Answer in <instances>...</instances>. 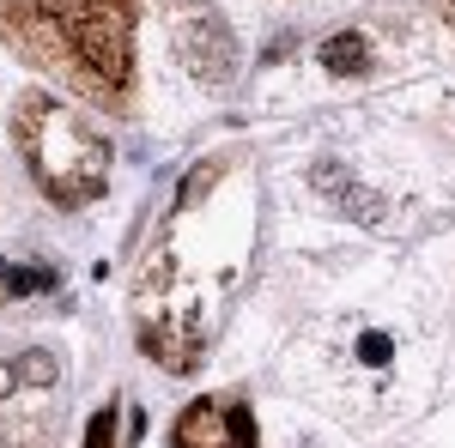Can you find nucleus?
Here are the masks:
<instances>
[{"instance_id":"obj_1","label":"nucleus","mask_w":455,"mask_h":448,"mask_svg":"<svg viewBox=\"0 0 455 448\" xmlns=\"http://www.w3.org/2000/svg\"><path fill=\"white\" fill-rule=\"evenodd\" d=\"M55 67L98 104H122L134 79V0H36Z\"/></svg>"},{"instance_id":"obj_2","label":"nucleus","mask_w":455,"mask_h":448,"mask_svg":"<svg viewBox=\"0 0 455 448\" xmlns=\"http://www.w3.org/2000/svg\"><path fill=\"white\" fill-rule=\"evenodd\" d=\"M19 152L31 164L36 188L55 200V207H92L104 200L109 188V145L85 122H73L55 98H25L19 104Z\"/></svg>"},{"instance_id":"obj_3","label":"nucleus","mask_w":455,"mask_h":448,"mask_svg":"<svg viewBox=\"0 0 455 448\" xmlns=\"http://www.w3.org/2000/svg\"><path fill=\"white\" fill-rule=\"evenodd\" d=\"M171 31H176V55L188 61V73L201 85H231L237 79V36L219 19V6H207V0H176Z\"/></svg>"},{"instance_id":"obj_4","label":"nucleus","mask_w":455,"mask_h":448,"mask_svg":"<svg viewBox=\"0 0 455 448\" xmlns=\"http://www.w3.org/2000/svg\"><path fill=\"white\" fill-rule=\"evenodd\" d=\"M171 448H261L243 400H188L171 424Z\"/></svg>"},{"instance_id":"obj_5","label":"nucleus","mask_w":455,"mask_h":448,"mask_svg":"<svg viewBox=\"0 0 455 448\" xmlns=\"http://www.w3.org/2000/svg\"><path fill=\"white\" fill-rule=\"evenodd\" d=\"M310 188L328 200V207H340L347 218H364V224H377V218H383V200H377L371 188H358V176H352L340 158H322V164H310Z\"/></svg>"},{"instance_id":"obj_6","label":"nucleus","mask_w":455,"mask_h":448,"mask_svg":"<svg viewBox=\"0 0 455 448\" xmlns=\"http://www.w3.org/2000/svg\"><path fill=\"white\" fill-rule=\"evenodd\" d=\"M315 61H322L328 73H340V79H352V73L371 67V49H364V36H358V31H340V36H328V43L315 49Z\"/></svg>"},{"instance_id":"obj_7","label":"nucleus","mask_w":455,"mask_h":448,"mask_svg":"<svg viewBox=\"0 0 455 448\" xmlns=\"http://www.w3.org/2000/svg\"><path fill=\"white\" fill-rule=\"evenodd\" d=\"M0 285L19 291V297H31V291H55V267H12V261H0Z\"/></svg>"},{"instance_id":"obj_8","label":"nucleus","mask_w":455,"mask_h":448,"mask_svg":"<svg viewBox=\"0 0 455 448\" xmlns=\"http://www.w3.org/2000/svg\"><path fill=\"white\" fill-rule=\"evenodd\" d=\"M55 376H61V364H55L49 351H31V358H19V381H31V388H49Z\"/></svg>"},{"instance_id":"obj_9","label":"nucleus","mask_w":455,"mask_h":448,"mask_svg":"<svg viewBox=\"0 0 455 448\" xmlns=\"http://www.w3.org/2000/svg\"><path fill=\"white\" fill-rule=\"evenodd\" d=\"M116 406H104V413H92V424H85V448H116Z\"/></svg>"},{"instance_id":"obj_10","label":"nucleus","mask_w":455,"mask_h":448,"mask_svg":"<svg viewBox=\"0 0 455 448\" xmlns=\"http://www.w3.org/2000/svg\"><path fill=\"white\" fill-rule=\"evenodd\" d=\"M358 358H364L371 370H383L388 358H395V340H388V334H364V340H358Z\"/></svg>"},{"instance_id":"obj_11","label":"nucleus","mask_w":455,"mask_h":448,"mask_svg":"<svg viewBox=\"0 0 455 448\" xmlns=\"http://www.w3.org/2000/svg\"><path fill=\"white\" fill-rule=\"evenodd\" d=\"M212 182H219V164H201V170H195V176H188V182H182V207H195V200L207 194Z\"/></svg>"},{"instance_id":"obj_12","label":"nucleus","mask_w":455,"mask_h":448,"mask_svg":"<svg viewBox=\"0 0 455 448\" xmlns=\"http://www.w3.org/2000/svg\"><path fill=\"white\" fill-rule=\"evenodd\" d=\"M12 388H19V364L0 358V400H12Z\"/></svg>"}]
</instances>
